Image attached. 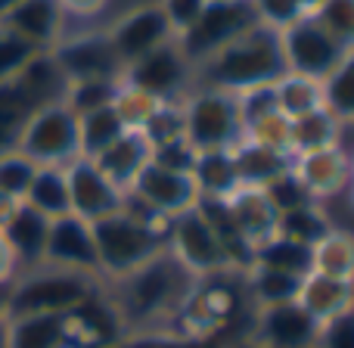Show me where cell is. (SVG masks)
<instances>
[{
    "label": "cell",
    "mask_w": 354,
    "mask_h": 348,
    "mask_svg": "<svg viewBox=\"0 0 354 348\" xmlns=\"http://www.w3.org/2000/svg\"><path fill=\"white\" fill-rule=\"evenodd\" d=\"M196 283L199 280L165 249L137 271L112 283H103V286L112 308L122 318L124 336H128V333L168 330L180 314V308L187 305Z\"/></svg>",
    "instance_id": "cell-1"
},
{
    "label": "cell",
    "mask_w": 354,
    "mask_h": 348,
    "mask_svg": "<svg viewBox=\"0 0 354 348\" xmlns=\"http://www.w3.org/2000/svg\"><path fill=\"white\" fill-rule=\"evenodd\" d=\"M280 75H286L280 53V31L258 22L239 37H233L214 56H208L202 66H196V84L243 93L252 87L274 84Z\"/></svg>",
    "instance_id": "cell-2"
},
{
    "label": "cell",
    "mask_w": 354,
    "mask_h": 348,
    "mask_svg": "<svg viewBox=\"0 0 354 348\" xmlns=\"http://www.w3.org/2000/svg\"><path fill=\"white\" fill-rule=\"evenodd\" d=\"M91 227L93 243H97V271L103 283L118 280L147 264L149 258H156L159 252H165L168 221L128 212L124 205L122 212L106 214Z\"/></svg>",
    "instance_id": "cell-3"
},
{
    "label": "cell",
    "mask_w": 354,
    "mask_h": 348,
    "mask_svg": "<svg viewBox=\"0 0 354 348\" xmlns=\"http://www.w3.org/2000/svg\"><path fill=\"white\" fill-rule=\"evenodd\" d=\"M103 293V280L81 271L62 268H31L16 274L10 283V308L6 318H31V314H68Z\"/></svg>",
    "instance_id": "cell-4"
},
{
    "label": "cell",
    "mask_w": 354,
    "mask_h": 348,
    "mask_svg": "<svg viewBox=\"0 0 354 348\" xmlns=\"http://www.w3.org/2000/svg\"><path fill=\"white\" fill-rule=\"evenodd\" d=\"M183 134L196 153L233 149L245 140V125L239 116L236 93L218 87H199L183 97Z\"/></svg>",
    "instance_id": "cell-5"
},
{
    "label": "cell",
    "mask_w": 354,
    "mask_h": 348,
    "mask_svg": "<svg viewBox=\"0 0 354 348\" xmlns=\"http://www.w3.org/2000/svg\"><path fill=\"white\" fill-rule=\"evenodd\" d=\"M165 249L171 252L196 280L236 274L230 258H227V249L221 246L218 233H214V227L208 224V218L202 214L199 205L168 221Z\"/></svg>",
    "instance_id": "cell-6"
},
{
    "label": "cell",
    "mask_w": 354,
    "mask_h": 348,
    "mask_svg": "<svg viewBox=\"0 0 354 348\" xmlns=\"http://www.w3.org/2000/svg\"><path fill=\"white\" fill-rule=\"evenodd\" d=\"M16 149L22 156H28L37 168H44V165L66 168L68 162L81 159L78 116L66 103L41 106V109L31 112Z\"/></svg>",
    "instance_id": "cell-7"
},
{
    "label": "cell",
    "mask_w": 354,
    "mask_h": 348,
    "mask_svg": "<svg viewBox=\"0 0 354 348\" xmlns=\"http://www.w3.org/2000/svg\"><path fill=\"white\" fill-rule=\"evenodd\" d=\"M122 81L149 93L159 103H183V97L196 87V68L189 66V59L177 47V41H168L162 47L149 50L140 59L128 62L122 72Z\"/></svg>",
    "instance_id": "cell-8"
},
{
    "label": "cell",
    "mask_w": 354,
    "mask_h": 348,
    "mask_svg": "<svg viewBox=\"0 0 354 348\" xmlns=\"http://www.w3.org/2000/svg\"><path fill=\"white\" fill-rule=\"evenodd\" d=\"M252 25H258L252 0H218V3H208L202 10V16L196 19L193 28L183 31L174 41L189 59V66L196 68L208 56L218 53L221 47H227L233 37L243 35L245 28H252Z\"/></svg>",
    "instance_id": "cell-9"
},
{
    "label": "cell",
    "mask_w": 354,
    "mask_h": 348,
    "mask_svg": "<svg viewBox=\"0 0 354 348\" xmlns=\"http://www.w3.org/2000/svg\"><path fill=\"white\" fill-rule=\"evenodd\" d=\"M280 53L286 72L324 81L345 56V47L314 16H301L280 31Z\"/></svg>",
    "instance_id": "cell-10"
},
{
    "label": "cell",
    "mask_w": 354,
    "mask_h": 348,
    "mask_svg": "<svg viewBox=\"0 0 354 348\" xmlns=\"http://www.w3.org/2000/svg\"><path fill=\"white\" fill-rule=\"evenodd\" d=\"M128 196L143 205L149 214L156 218L171 221L177 214L189 212V208L199 205V187H196L193 174L187 172H171V168H162L149 159V165L134 177Z\"/></svg>",
    "instance_id": "cell-11"
},
{
    "label": "cell",
    "mask_w": 354,
    "mask_h": 348,
    "mask_svg": "<svg viewBox=\"0 0 354 348\" xmlns=\"http://www.w3.org/2000/svg\"><path fill=\"white\" fill-rule=\"evenodd\" d=\"M56 66L62 68L68 81H87V78H122L124 66L112 47L106 28L78 31V35H62L56 47L50 50Z\"/></svg>",
    "instance_id": "cell-12"
},
{
    "label": "cell",
    "mask_w": 354,
    "mask_h": 348,
    "mask_svg": "<svg viewBox=\"0 0 354 348\" xmlns=\"http://www.w3.org/2000/svg\"><path fill=\"white\" fill-rule=\"evenodd\" d=\"M320 324L299 305V302H283V305L252 308L249 342L258 348H317Z\"/></svg>",
    "instance_id": "cell-13"
},
{
    "label": "cell",
    "mask_w": 354,
    "mask_h": 348,
    "mask_svg": "<svg viewBox=\"0 0 354 348\" xmlns=\"http://www.w3.org/2000/svg\"><path fill=\"white\" fill-rule=\"evenodd\" d=\"M106 35H109L122 66L140 59V56H147L149 50L162 47V44L174 41V31H171V25H168L165 12H162L159 0L131 6L128 12H122V16L106 28Z\"/></svg>",
    "instance_id": "cell-14"
},
{
    "label": "cell",
    "mask_w": 354,
    "mask_h": 348,
    "mask_svg": "<svg viewBox=\"0 0 354 348\" xmlns=\"http://www.w3.org/2000/svg\"><path fill=\"white\" fill-rule=\"evenodd\" d=\"M68 181V202H72V214L84 218L87 224L106 218V214L122 212L124 205V190H118L103 172L97 168L93 159H75L66 165Z\"/></svg>",
    "instance_id": "cell-15"
},
{
    "label": "cell",
    "mask_w": 354,
    "mask_h": 348,
    "mask_svg": "<svg viewBox=\"0 0 354 348\" xmlns=\"http://www.w3.org/2000/svg\"><path fill=\"white\" fill-rule=\"evenodd\" d=\"M44 264L62 271H81L93 274L97 271V243H93V227L78 214H62L50 221L47 230V249H44Z\"/></svg>",
    "instance_id": "cell-16"
},
{
    "label": "cell",
    "mask_w": 354,
    "mask_h": 348,
    "mask_svg": "<svg viewBox=\"0 0 354 348\" xmlns=\"http://www.w3.org/2000/svg\"><path fill=\"white\" fill-rule=\"evenodd\" d=\"M292 174L305 183V190L317 202H326L333 196L345 193L351 187V168L348 156L339 147L314 149V153H299L292 156Z\"/></svg>",
    "instance_id": "cell-17"
},
{
    "label": "cell",
    "mask_w": 354,
    "mask_h": 348,
    "mask_svg": "<svg viewBox=\"0 0 354 348\" xmlns=\"http://www.w3.org/2000/svg\"><path fill=\"white\" fill-rule=\"evenodd\" d=\"M0 25L25 37L31 47L53 50L56 41L66 35V12L59 0H19L6 16H0Z\"/></svg>",
    "instance_id": "cell-18"
},
{
    "label": "cell",
    "mask_w": 354,
    "mask_h": 348,
    "mask_svg": "<svg viewBox=\"0 0 354 348\" xmlns=\"http://www.w3.org/2000/svg\"><path fill=\"white\" fill-rule=\"evenodd\" d=\"M6 243L12 249V258L19 264V274L44 264V249H47V230L50 218H44L41 212H35L25 202H16L12 212L6 214V221L0 224Z\"/></svg>",
    "instance_id": "cell-19"
},
{
    "label": "cell",
    "mask_w": 354,
    "mask_h": 348,
    "mask_svg": "<svg viewBox=\"0 0 354 348\" xmlns=\"http://www.w3.org/2000/svg\"><path fill=\"white\" fill-rule=\"evenodd\" d=\"M227 212H230L236 230L243 233V239L252 246V255H255V246H261L264 239H270L277 233V208L270 205V199L264 196V190L258 187H239L236 193H230L224 199Z\"/></svg>",
    "instance_id": "cell-20"
},
{
    "label": "cell",
    "mask_w": 354,
    "mask_h": 348,
    "mask_svg": "<svg viewBox=\"0 0 354 348\" xmlns=\"http://www.w3.org/2000/svg\"><path fill=\"white\" fill-rule=\"evenodd\" d=\"M295 302H299L317 324H330V320L354 311V283L351 280H333V277L314 274L311 271V274L301 277V286H299Z\"/></svg>",
    "instance_id": "cell-21"
},
{
    "label": "cell",
    "mask_w": 354,
    "mask_h": 348,
    "mask_svg": "<svg viewBox=\"0 0 354 348\" xmlns=\"http://www.w3.org/2000/svg\"><path fill=\"white\" fill-rule=\"evenodd\" d=\"M6 345L10 348H78L68 327V314H31L6 318Z\"/></svg>",
    "instance_id": "cell-22"
},
{
    "label": "cell",
    "mask_w": 354,
    "mask_h": 348,
    "mask_svg": "<svg viewBox=\"0 0 354 348\" xmlns=\"http://www.w3.org/2000/svg\"><path fill=\"white\" fill-rule=\"evenodd\" d=\"M149 159H153V149L143 140L140 131H124V134L118 137L112 147H106L93 162H97V168L109 177L118 190L128 193L134 177L149 165Z\"/></svg>",
    "instance_id": "cell-23"
},
{
    "label": "cell",
    "mask_w": 354,
    "mask_h": 348,
    "mask_svg": "<svg viewBox=\"0 0 354 348\" xmlns=\"http://www.w3.org/2000/svg\"><path fill=\"white\" fill-rule=\"evenodd\" d=\"M12 81H16V87L25 93V100H28L35 109L62 103L66 91H68V78L62 75V68L56 66L50 50H41V53L31 56V59L25 62V68Z\"/></svg>",
    "instance_id": "cell-24"
},
{
    "label": "cell",
    "mask_w": 354,
    "mask_h": 348,
    "mask_svg": "<svg viewBox=\"0 0 354 348\" xmlns=\"http://www.w3.org/2000/svg\"><path fill=\"white\" fill-rule=\"evenodd\" d=\"M233 159H236V172L243 187H258L264 190L270 181H277L280 174H286L292 168V156L277 153V149L258 147L252 140H243L233 147Z\"/></svg>",
    "instance_id": "cell-25"
},
{
    "label": "cell",
    "mask_w": 354,
    "mask_h": 348,
    "mask_svg": "<svg viewBox=\"0 0 354 348\" xmlns=\"http://www.w3.org/2000/svg\"><path fill=\"white\" fill-rule=\"evenodd\" d=\"M193 181L199 187L202 199H227L230 193H236L243 183H239L233 149H208V153H199L193 165Z\"/></svg>",
    "instance_id": "cell-26"
},
{
    "label": "cell",
    "mask_w": 354,
    "mask_h": 348,
    "mask_svg": "<svg viewBox=\"0 0 354 348\" xmlns=\"http://www.w3.org/2000/svg\"><path fill=\"white\" fill-rule=\"evenodd\" d=\"M311 271L333 280L354 283V230L333 227L326 237L311 246Z\"/></svg>",
    "instance_id": "cell-27"
},
{
    "label": "cell",
    "mask_w": 354,
    "mask_h": 348,
    "mask_svg": "<svg viewBox=\"0 0 354 348\" xmlns=\"http://www.w3.org/2000/svg\"><path fill=\"white\" fill-rule=\"evenodd\" d=\"M299 286H301V277L286 274V271L261 268V264H252L249 271H243V289H245V299L252 302V308L292 302L299 295Z\"/></svg>",
    "instance_id": "cell-28"
},
{
    "label": "cell",
    "mask_w": 354,
    "mask_h": 348,
    "mask_svg": "<svg viewBox=\"0 0 354 348\" xmlns=\"http://www.w3.org/2000/svg\"><path fill=\"white\" fill-rule=\"evenodd\" d=\"M25 205H31L35 212H41L44 218H62V214L72 212V202H68V181H66V168H53L44 165L37 168L35 181H31L28 193H25Z\"/></svg>",
    "instance_id": "cell-29"
},
{
    "label": "cell",
    "mask_w": 354,
    "mask_h": 348,
    "mask_svg": "<svg viewBox=\"0 0 354 348\" xmlns=\"http://www.w3.org/2000/svg\"><path fill=\"white\" fill-rule=\"evenodd\" d=\"M339 128H342V118H336L326 106H320V109L308 112V116L292 118L289 149H292V156H299V153H314V149L336 147Z\"/></svg>",
    "instance_id": "cell-30"
},
{
    "label": "cell",
    "mask_w": 354,
    "mask_h": 348,
    "mask_svg": "<svg viewBox=\"0 0 354 348\" xmlns=\"http://www.w3.org/2000/svg\"><path fill=\"white\" fill-rule=\"evenodd\" d=\"M274 103L277 109L283 112L286 118H299V116H308V112L320 109L324 106V84L314 78H305V75H280L274 81Z\"/></svg>",
    "instance_id": "cell-31"
},
{
    "label": "cell",
    "mask_w": 354,
    "mask_h": 348,
    "mask_svg": "<svg viewBox=\"0 0 354 348\" xmlns=\"http://www.w3.org/2000/svg\"><path fill=\"white\" fill-rule=\"evenodd\" d=\"M333 227L336 224H333V218L326 214L324 202H308V205H299V208H292V212H283L280 218H277V233L292 239V243L308 246V249H311L320 237H326Z\"/></svg>",
    "instance_id": "cell-32"
},
{
    "label": "cell",
    "mask_w": 354,
    "mask_h": 348,
    "mask_svg": "<svg viewBox=\"0 0 354 348\" xmlns=\"http://www.w3.org/2000/svg\"><path fill=\"white\" fill-rule=\"evenodd\" d=\"M252 264L305 277V274H311V249L301 246V243H292V239H286V237H280V233H274V237L264 239L261 246H255Z\"/></svg>",
    "instance_id": "cell-33"
},
{
    "label": "cell",
    "mask_w": 354,
    "mask_h": 348,
    "mask_svg": "<svg viewBox=\"0 0 354 348\" xmlns=\"http://www.w3.org/2000/svg\"><path fill=\"white\" fill-rule=\"evenodd\" d=\"M124 134V125L118 122L115 109L106 106V109L87 112L78 116V147H81V159H97L106 147L118 140Z\"/></svg>",
    "instance_id": "cell-34"
},
{
    "label": "cell",
    "mask_w": 354,
    "mask_h": 348,
    "mask_svg": "<svg viewBox=\"0 0 354 348\" xmlns=\"http://www.w3.org/2000/svg\"><path fill=\"white\" fill-rule=\"evenodd\" d=\"M35 106L25 100V93L16 87V81L0 84V156L19 147L25 125H28Z\"/></svg>",
    "instance_id": "cell-35"
},
{
    "label": "cell",
    "mask_w": 354,
    "mask_h": 348,
    "mask_svg": "<svg viewBox=\"0 0 354 348\" xmlns=\"http://www.w3.org/2000/svg\"><path fill=\"white\" fill-rule=\"evenodd\" d=\"M324 106L342 122L354 118V50H345L339 66L324 81Z\"/></svg>",
    "instance_id": "cell-36"
},
{
    "label": "cell",
    "mask_w": 354,
    "mask_h": 348,
    "mask_svg": "<svg viewBox=\"0 0 354 348\" xmlns=\"http://www.w3.org/2000/svg\"><path fill=\"white\" fill-rule=\"evenodd\" d=\"M122 84V78H87V81H68V91L62 103L75 112V116H87L112 106L115 91Z\"/></svg>",
    "instance_id": "cell-37"
},
{
    "label": "cell",
    "mask_w": 354,
    "mask_h": 348,
    "mask_svg": "<svg viewBox=\"0 0 354 348\" xmlns=\"http://www.w3.org/2000/svg\"><path fill=\"white\" fill-rule=\"evenodd\" d=\"M112 109H115L118 122L124 125V131H143V125L149 122L156 109H159V100H153L149 93L137 91L131 84H118L115 100H112Z\"/></svg>",
    "instance_id": "cell-38"
},
{
    "label": "cell",
    "mask_w": 354,
    "mask_h": 348,
    "mask_svg": "<svg viewBox=\"0 0 354 348\" xmlns=\"http://www.w3.org/2000/svg\"><path fill=\"white\" fill-rule=\"evenodd\" d=\"M143 140L149 143V149H159L165 143L183 140V103H159V109L149 116V122L143 125Z\"/></svg>",
    "instance_id": "cell-39"
},
{
    "label": "cell",
    "mask_w": 354,
    "mask_h": 348,
    "mask_svg": "<svg viewBox=\"0 0 354 348\" xmlns=\"http://www.w3.org/2000/svg\"><path fill=\"white\" fill-rule=\"evenodd\" d=\"M37 174V165L22 156L19 149H10V153L0 156V193L12 202H22L25 193H28L31 181Z\"/></svg>",
    "instance_id": "cell-40"
},
{
    "label": "cell",
    "mask_w": 354,
    "mask_h": 348,
    "mask_svg": "<svg viewBox=\"0 0 354 348\" xmlns=\"http://www.w3.org/2000/svg\"><path fill=\"white\" fill-rule=\"evenodd\" d=\"M289 134H292V118H286L280 109H274V112H268V116L255 118L252 125H245V140L292 156V149H289Z\"/></svg>",
    "instance_id": "cell-41"
},
{
    "label": "cell",
    "mask_w": 354,
    "mask_h": 348,
    "mask_svg": "<svg viewBox=\"0 0 354 348\" xmlns=\"http://www.w3.org/2000/svg\"><path fill=\"white\" fill-rule=\"evenodd\" d=\"M345 50H354V0H324L311 12Z\"/></svg>",
    "instance_id": "cell-42"
},
{
    "label": "cell",
    "mask_w": 354,
    "mask_h": 348,
    "mask_svg": "<svg viewBox=\"0 0 354 348\" xmlns=\"http://www.w3.org/2000/svg\"><path fill=\"white\" fill-rule=\"evenodd\" d=\"M112 348H214L212 339L187 336L177 330H147V333H128Z\"/></svg>",
    "instance_id": "cell-43"
},
{
    "label": "cell",
    "mask_w": 354,
    "mask_h": 348,
    "mask_svg": "<svg viewBox=\"0 0 354 348\" xmlns=\"http://www.w3.org/2000/svg\"><path fill=\"white\" fill-rule=\"evenodd\" d=\"M35 53H41V50L31 47L25 37H19L16 31H10L6 25H0V84L16 78Z\"/></svg>",
    "instance_id": "cell-44"
},
{
    "label": "cell",
    "mask_w": 354,
    "mask_h": 348,
    "mask_svg": "<svg viewBox=\"0 0 354 348\" xmlns=\"http://www.w3.org/2000/svg\"><path fill=\"white\" fill-rule=\"evenodd\" d=\"M264 196H268L270 205L277 208V214L292 212V208L308 205V202H317V199H314V196L305 190V183H301L299 177L292 174V168H289L286 174H280L277 181H270L268 187H264Z\"/></svg>",
    "instance_id": "cell-45"
},
{
    "label": "cell",
    "mask_w": 354,
    "mask_h": 348,
    "mask_svg": "<svg viewBox=\"0 0 354 348\" xmlns=\"http://www.w3.org/2000/svg\"><path fill=\"white\" fill-rule=\"evenodd\" d=\"M252 10H255L258 22L268 25V28H277V31L299 22L301 16H308L299 0H252Z\"/></svg>",
    "instance_id": "cell-46"
},
{
    "label": "cell",
    "mask_w": 354,
    "mask_h": 348,
    "mask_svg": "<svg viewBox=\"0 0 354 348\" xmlns=\"http://www.w3.org/2000/svg\"><path fill=\"white\" fill-rule=\"evenodd\" d=\"M159 6H162V12H165L168 25H171L174 37H180L183 31H189L196 25V19L202 16L208 0H159Z\"/></svg>",
    "instance_id": "cell-47"
},
{
    "label": "cell",
    "mask_w": 354,
    "mask_h": 348,
    "mask_svg": "<svg viewBox=\"0 0 354 348\" xmlns=\"http://www.w3.org/2000/svg\"><path fill=\"white\" fill-rule=\"evenodd\" d=\"M196 149L189 147V140H174V143H165V147L153 149V162L162 168H171V172H187L193 174V165H196Z\"/></svg>",
    "instance_id": "cell-48"
},
{
    "label": "cell",
    "mask_w": 354,
    "mask_h": 348,
    "mask_svg": "<svg viewBox=\"0 0 354 348\" xmlns=\"http://www.w3.org/2000/svg\"><path fill=\"white\" fill-rule=\"evenodd\" d=\"M236 103H239V116H243V125H252L255 118L268 116V112L277 109L274 103V87L264 84V87H252V91L236 93Z\"/></svg>",
    "instance_id": "cell-49"
},
{
    "label": "cell",
    "mask_w": 354,
    "mask_h": 348,
    "mask_svg": "<svg viewBox=\"0 0 354 348\" xmlns=\"http://www.w3.org/2000/svg\"><path fill=\"white\" fill-rule=\"evenodd\" d=\"M317 348H354V311L330 320V324H320Z\"/></svg>",
    "instance_id": "cell-50"
},
{
    "label": "cell",
    "mask_w": 354,
    "mask_h": 348,
    "mask_svg": "<svg viewBox=\"0 0 354 348\" xmlns=\"http://www.w3.org/2000/svg\"><path fill=\"white\" fill-rule=\"evenodd\" d=\"M66 19H97L100 12L109 6V0H59Z\"/></svg>",
    "instance_id": "cell-51"
},
{
    "label": "cell",
    "mask_w": 354,
    "mask_h": 348,
    "mask_svg": "<svg viewBox=\"0 0 354 348\" xmlns=\"http://www.w3.org/2000/svg\"><path fill=\"white\" fill-rule=\"evenodd\" d=\"M16 274H19V264H16V258H12V249H10V243H6L3 230H0V283H12Z\"/></svg>",
    "instance_id": "cell-52"
},
{
    "label": "cell",
    "mask_w": 354,
    "mask_h": 348,
    "mask_svg": "<svg viewBox=\"0 0 354 348\" xmlns=\"http://www.w3.org/2000/svg\"><path fill=\"white\" fill-rule=\"evenodd\" d=\"M6 308H10V283H0V320H6Z\"/></svg>",
    "instance_id": "cell-53"
},
{
    "label": "cell",
    "mask_w": 354,
    "mask_h": 348,
    "mask_svg": "<svg viewBox=\"0 0 354 348\" xmlns=\"http://www.w3.org/2000/svg\"><path fill=\"white\" fill-rule=\"evenodd\" d=\"M12 205H16V202H12V199H6V196L0 193V224H3V221H6V214L12 212Z\"/></svg>",
    "instance_id": "cell-54"
},
{
    "label": "cell",
    "mask_w": 354,
    "mask_h": 348,
    "mask_svg": "<svg viewBox=\"0 0 354 348\" xmlns=\"http://www.w3.org/2000/svg\"><path fill=\"white\" fill-rule=\"evenodd\" d=\"M299 3H301V10H305V12H308V16H311V12H314V10H317V6H320V3H324V0H299Z\"/></svg>",
    "instance_id": "cell-55"
},
{
    "label": "cell",
    "mask_w": 354,
    "mask_h": 348,
    "mask_svg": "<svg viewBox=\"0 0 354 348\" xmlns=\"http://www.w3.org/2000/svg\"><path fill=\"white\" fill-rule=\"evenodd\" d=\"M16 3H19V0H0V16H6V12H10Z\"/></svg>",
    "instance_id": "cell-56"
},
{
    "label": "cell",
    "mask_w": 354,
    "mask_h": 348,
    "mask_svg": "<svg viewBox=\"0 0 354 348\" xmlns=\"http://www.w3.org/2000/svg\"><path fill=\"white\" fill-rule=\"evenodd\" d=\"M0 348H10L6 345V320H0Z\"/></svg>",
    "instance_id": "cell-57"
},
{
    "label": "cell",
    "mask_w": 354,
    "mask_h": 348,
    "mask_svg": "<svg viewBox=\"0 0 354 348\" xmlns=\"http://www.w3.org/2000/svg\"><path fill=\"white\" fill-rule=\"evenodd\" d=\"M233 348H258V345H252L249 339H243V342H239V345H233Z\"/></svg>",
    "instance_id": "cell-58"
},
{
    "label": "cell",
    "mask_w": 354,
    "mask_h": 348,
    "mask_svg": "<svg viewBox=\"0 0 354 348\" xmlns=\"http://www.w3.org/2000/svg\"><path fill=\"white\" fill-rule=\"evenodd\" d=\"M345 193H348V202H351V208H354V183H351L348 190H345Z\"/></svg>",
    "instance_id": "cell-59"
},
{
    "label": "cell",
    "mask_w": 354,
    "mask_h": 348,
    "mask_svg": "<svg viewBox=\"0 0 354 348\" xmlns=\"http://www.w3.org/2000/svg\"><path fill=\"white\" fill-rule=\"evenodd\" d=\"M348 168H351V183H354V153L348 156Z\"/></svg>",
    "instance_id": "cell-60"
},
{
    "label": "cell",
    "mask_w": 354,
    "mask_h": 348,
    "mask_svg": "<svg viewBox=\"0 0 354 348\" xmlns=\"http://www.w3.org/2000/svg\"><path fill=\"white\" fill-rule=\"evenodd\" d=\"M208 3H218V0H208Z\"/></svg>",
    "instance_id": "cell-61"
}]
</instances>
